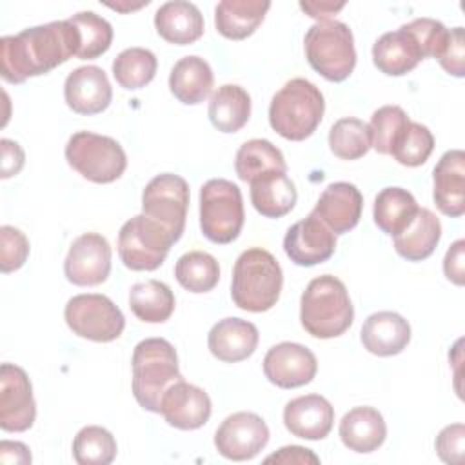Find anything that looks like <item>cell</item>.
I'll list each match as a JSON object with an SVG mask.
<instances>
[{
  "mask_svg": "<svg viewBox=\"0 0 465 465\" xmlns=\"http://www.w3.org/2000/svg\"><path fill=\"white\" fill-rule=\"evenodd\" d=\"M160 414L174 429L194 430L209 421L211 398L203 389L178 380L163 392Z\"/></svg>",
  "mask_w": 465,
  "mask_h": 465,
  "instance_id": "17",
  "label": "cell"
},
{
  "mask_svg": "<svg viewBox=\"0 0 465 465\" xmlns=\"http://www.w3.org/2000/svg\"><path fill=\"white\" fill-rule=\"evenodd\" d=\"M403 27L409 31V35L414 38L421 58H440V54L445 49L449 29L434 18H414L409 24H403Z\"/></svg>",
  "mask_w": 465,
  "mask_h": 465,
  "instance_id": "42",
  "label": "cell"
},
{
  "mask_svg": "<svg viewBox=\"0 0 465 465\" xmlns=\"http://www.w3.org/2000/svg\"><path fill=\"white\" fill-rule=\"evenodd\" d=\"M463 440H465V425L452 423L440 430L436 436V452L441 461L460 465L463 461Z\"/></svg>",
  "mask_w": 465,
  "mask_h": 465,
  "instance_id": "45",
  "label": "cell"
},
{
  "mask_svg": "<svg viewBox=\"0 0 465 465\" xmlns=\"http://www.w3.org/2000/svg\"><path fill=\"white\" fill-rule=\"evenodd\" d=\"M360 338L371 354L396 356L411 341V325L398 312L380 311L367 316L361 325Z\"/></svg>",
  "mask_w": 465,
  "mask_h": 465,
  "instance_id": "23",
  "label": "cell"
},
{
  "mask_svg": "<svg viewBox=\"0 0 465 465\" xmlns=\"http://www.w3.org/2000/svg\"><path fill=\"white\" fill-rule=\"evenodd\" d=\"M465 242L463 240H456L450 249L447 251L445 258H443V272L447 276V280H450L456 285H463L465 282Z\"/></svg>",
  "mask_w": 465,
  "mask_h": 465,
  "instance_id": "46",
  "label": "cell"
},
{
  "mask_svg": "<svg viewBox=\"0 0 465 465\" xmlns=\"http://www.w3.org/2000/svg\"><path fill=\"white\" fill-rule=\"evenodd\" d=\"M149 4V0H145V2H140V4H133V5H129V4H107L111 9H116V11H122V13H127V11H134V9H140V7H143V5H147Z\"/></svg>",
  "mask_w": 465,
  "mask_h": 465,
  "instance_id": "51",
  "label": "cell"
},
{
  "mask_svg": "<svg viewBox=\"0 0 465 465\" xmlns=\"http://www.w3.org/2000/svg\"><path fill=\"white\" fill-rule=\"evenodd\" d=\"M80 38V47L76 56L80 60H93L104 54L113 42V27L111 24L93 11H80L67 18Z\"/></svg>",
  "mask_w": 465,
  "mask_h": 465,
  "instance_id": "38",
  "label": "cell"
},
{
  "mask_svg": "<svg viewBox=\"0 0 465 465\" xmlns=\"http://www.w3.org/2000/svg\"><path fill=\"white\" fill-rule=\"evenodd\" d=\"M392 238L394 249L401 258L409 262H421L434 252L441 238L440 218L430 209L418 207L409 227Z\"/></svg>",
  "mask_w": 465,
  "mask_h": 465,
  "instance_id": "30",
  "label": "cell"
},
{
  "mask_svg": "<svg viewBox=\"0 0 465 465\" xmlns=\"http://www.w3.org/2000/svg\"><path fill=\"white\" fill-rule=\"evenodd\" d=\"M240 187L225 178L207 180L200 189V227L213 243H231L243 227Z\"/></svg>",
  "mask_w": 465,
  "mask_h": 465,
  "instance_id": "7",
  "label": "cell"
},
{
  "mask_svg": "<svg viewBox=\"0 0 465 465\" xmlns=\"http://www.w3.org/2000/svg\"><path fill=\"white\" fill-rule=\"evenodd\" d=\"M116 450L114 436L100 425L80 429L73 440V458L78 465H109Z\"/></svg>",
  "mask_w": 465,
  "mask_h": 465,
  "instance_id": "39",
  "label": "cell"
},
{
  "mask_svg": "<svg viewBox=\"0 0 465 465\" xmlns=\"http://www.w3.org/2000/svg\"><path fill=\"white\" fill-rule=\"evenodd\" d=\"M133 394L140 407L160 412L163 392L183 380L174 347L163 338H145L133 351Z\"/></svg>",
  "mask_w": 465,
  "mask_h": 465,
  "instance_id": "5",
  "label": "cell"
},
{
  "mask_svg": "<svg viewBox=\"0 0 465 465\" xmlns=\"http://www.w3.org/2000/svg\"><path fill=\"white\" fill-rule=\"evenodd\" d=\"M352 320L354 307L340 278L322 274L309 282L300 300V322L311 336L320 340L341 336Z\"/></svg>",
  "mask_w": 465,
  "mask_h": 465,
  "instance_id": "2",
  "label": "cell"
},
{
  "mask_svg": "<svg viewBox=\"0 0 465 465\" xmlns=\"http://www.w3.org/2000/svg\"><path fill=\"white\" fill-rule=\"evenodd\" d=\"M421 60L414 38L403 25L396 31L383 33L372 45V62L387 76H403Z\"/></svg>",
  "mask_w": 465,
  "mask_h": 465,
  "instance_id": "26",
  "label": "cell"
},
{
  "mask_svg": "<svg viewBox=\"0 0 465 465\" xmlns=\"http://www.w3.org/2000/svg\"><path fill=\"white\" fill-rule=\"evenodd\" d=\"M329 147L341 160H358L372 147L369 124L347 116L332 124L329 131Z\"/></svg>",
  "mask_w": 465,
  "mask_h": 465,
  "instance_id": "37",
  "label": "cell"
},
{
  "mask_svg": "<svg viewBox=\"0 0 465 465\" xmlns=\"http://www.w3.org/2000/svg\"><path fill=\"white\" fill-rule=\"evenodd\" d=\"M258 329L242 318H223L214 323L207 334V347L214 358L225 363H236L252 356L258 347Z\"/></svg>",
  "mask_w": 465,
  "mask_h": 465,
  "instance_id": "22",
  "label": "cell"
},
{
  "mask_svg": "<svg viewBox=\"0 0 465 465\" xmlns=\"http://www.w3.org/2000/svg\"><path fill=\"white\" fill-rule=\"evenodd\" d=\"M234 171L242 182H252L267 173H287V163L272 142L254 138L240 145L234 158Z\"/></svg>",
  "mask_w": 465,
  "mask_h": 465,
  "instance_id": "34",
  "label": "cell"
},
{
  "mask_svg": "<svg viewBox=\"0 0 465 465\" xmlns=\"http://www.w3.org/2000/svg\"><path fill=\"white\" fill-rule=\"evenodd\" d=\"M265 463H283V465L312 463V465H318L320 458L311 449H305V447H300V445H287V447L278 449L274 454L267 456Z\"/></svg>",
  "mask_w": 465,
  "mask_h": 465,
  "instance_id": "47",
  "label": "cell"
},
{
  "mask_svg": "<svg viewBox=\"0 0 465 465\" xmlns=\"http://www.w3.org/2000/svg\"><path fill=\"white\" fill-rule=\"evenodd\" d=\"M345 7V2H300V9L305 11V15H309L311 18H316L318 22H325L329 20L332 15H336L338 11H341Z\"/></svg>",
  "mask_w": 465,
  "mask_h": 465,
  "instance_id": "49",
  "label": "cell"
},
{
  "mask_svg": "<svg viewBox=\"0 0 465 465\" xmlns=\"http://www.w3.org/2000/svg\"><path fill=\"white\" fill-rule=\"evenodd\" d=\"M283 251L292 263L302 267H312L327 262L336 251V234L316 216L291 225L283 238Z\"/></svg>",
  "mask_w": 465,
  "mask_h": 465,
  "instance_id": "16",
  "label": "cell"
},
{
  "mask_svg": "<svg viewBox=\"0 0 465 465\" xmlns=\"http://www.w3.org/2000/svg\"><path fill=\"white\" fill-rule=\"evenodd\" d=\"M80 38L69 20L49 22L0 40V74L9 84L40 76L76 56Z\"/></svg>",
  "mask_w": 465,
  "mask_h": 465,
  "instance_id": "1",
  "label": "cell"
},
{
  "mask_svg": "<svg viewBox=\"0 0 465 465\" xmlns=\"http://www.w3.org/2000/svg\"><path fill=\"white\" fill-rule=\"evenodd\" d=\"M269 441V427L262 416L247 411L227 416L214 434L216 450L232 461H247Z\"/></svg>",
  "mask_w": 465,
  "mask_h": 465,
  "instance_id": "12",
  "label": "cell"
},
{
  "mask_svg": "<svg viewBox=\"0 0 465 465\" xmlns=\"http://www.w3.org/2000/svg\"><path fill=\"white\" fill-rule=\"evenodd\" d=\"M249 185L251 203L265 218H282L296 205L298 193L287 173H267Z\"/></svg>",
  "mask_w": 465,
  "mask_h": 465,
  "instance_id": "29",
  "label": "cell"
},
{
  "mask_svg": "<svg viewBox=\"0 0 465 465\" xmlns=\"http://www.w3.org/2000/svg\"><path fill=\"white\" fill-rule=\"evenodd\" d=\"M0 269L2 272H13L18 271L27 256H29V240L27 236L13 227V225H2L0 227Z\"/></svg>",
  "mask_w": 465,
  "mask_h": 465,
  "instance_id": "43",
  "label": "cell"
},
{
  "mask_svg": "<svg viewBox=\"0 0 465 465\" xmlns=\"http://www.w3.org/2000/svg\"><path fill=\"white\" fill-rule=\"evenodd\" d=\"M158 60L153 51L145 47L124 49L113 60V76L120 87L136 91L145 87L156 74Z\"/></svg>",
  "mask_w": 465,
  "mask_h": 465,
  "instance_id": "36",
  "label": "cell"
},
{
  "mask_svg": "<svg viewBox=\"0 0 465 465\" xmlns=\"http://www.w3.org/2000/svg\"><path fill=\"white\" fill-rule=\"evenodd\" d=\"M65 160L78 174L94 183H111L127 167L122 145L111 136L91 131H78L67 140Z\"/></svg>",
  "mask_w": 465,
  "mask_h": 465,
  "instance_id": "8",
  "label": "cell"
},
{
  "mask_svg": "<svg viewBox=\"0 0 465 465\" xmlns=\"http://www.w3.org/2000/svg\"><path fill=\"white\" fill-rule=\"evenodd\" d=\"M0 149H2V174L0 176L11 178V176L18 174L25 162V154H24V149L20 147V143H16L9 138H2Z\"/></svg>",
  "mask_w": 465,
  "mask_h": 465,
  "instance_id": "48",
  "label": "cell"
},
{
  "mask_svg": "<svg viewBox=\"0 0 465 465\" xmlns=\"http://www.w3.org/2000/svg\"><path fill=\"white\" fill-rule=\"evenodd\" d=\"M36 403L25 371L15 363L0 367V427L7 432H24L33 427Z\"/></svg>",
  "mask_w": 465,
  "mask_h": 465,
  "instance_id": "13",
  "label": "cell"
},
{
  "mask_svg": "<svg viewBox=\"0 0 465 465\" xmlns=\"http://www.w3.org/2000/svg\"><path fill=\"white\" fill-rule=\"evenodd\" d=\"M303 47L309 65L329 82H343L354 71V38L343 22H316L307 29Z\"/></svg>",
  "mask_w": 465,
  "mask_h": 465,
  "instance_id": "6",
  "label": "cell"
},
{
  "mask_svg": "<svg viewBox=\"0 0 465 465\" xmlns=\"http://www.w3.org/2000/svg\"><path fill=\"white\" fill-rule=\"evenodd\" d=\"M64 98L67 107L78 114H98L109 107L113 89L102 67L82 65L67 74Z\"/></svg>",
  "mask_w": 465,
  "mask_h": 465,
  "instance_id": "18",
  "label": "cell"
},
{
  "mask_svg": "<svg viewBox=\"0 0 465 465\" xmlns=\"http://www.w3.org/2000/svg\"><path fill=\"white\" fill-rule=\"evenodd\" d=\"M363 196L354 183L334 182L320 194L312 214H316L334 234L354 229L361 218Z\"/></svg>",
  "mask_w": 465,
  "mask_h": 465,
  "instance_id": "19",
  "label": "cell"
},
{
  "mask_svg": "<svg viewBox=\"0 0 465 465\" xmlns=\"http://www.w3.org/2000/svg\"><path fill=\"white\" fill-rule=\"evenodd\" d=\"M174 294L171 287L158 280H145L129 289V309L145 323H163L174 312Z\"/></svg>",
  "mask_w": 465,
  "mask_h": 465,
  "instance_id": "33",
  "label": "cell"
},
{
  "mask_svg": "<svg viewBox=\"0 0 465 465\" xmlns=\"http://www.w3.org/2000/svg\"><path fill=\"white\" fill-rule=\"evenodd\" d=\"M203 15L193 2H165L154 13L156 33L174 45L194 44L203 35Z\"/></svg>",
  "mask_w": 465,
  "mask_h": 465,
  "instance_id": "25",
  "label": "cell"
},
{
  "mask_svg": "<svg viewBox=\"0 0 465 465\" xmlns=\"http://www.w3.org/2000/svg\"><path fill=\"white\" fill-rule=\"evenodd\" d=\"M111 245L98 232H84L73 240L64 262L65 278L78 287L100 285L111 272Z\"/></svg>",
  "mask_w": 465,
  "mask_h": 465,
  "instance_id": "14",
  "label": "cell"
},
{
  "mask_svg": "<svg viewBox=\"0 0 465 465\" xmlns=\"http://www.w3.org/2000/svg\"><path fill=\"white\" fill-rule=\"evenodd\" d=\"M409 122L407 113L400 105H383L376 109L369 124L372 149H376L380 154H391L396 138Z\"/></svg>",
  "mask_w": 465,
  "mask_h": 465,
  "instance_id": "41",
  "label": "cell"
},
{
  "mask_svg": "<svg viewBox=\"0 0 465 465\" xmlns=\"http://www.w3.org/2000/svg\"><path fill=\"white\" fill-rule=\"evenodd\" d=\"M283 274L278 260L262 247L243 251L232 267L231 298L249 312H265L280 300Z\"/></svg>",
  "mask_w": 465,
  "mask_h": 465,
  "instance_id": "3",
  "label": "cell"
},
{
  "mask_svg": "<svg viewBox=\"0 0 465 465\" xmlns=\"http://www.w3.org/2000/svg\"><path fill=\"white\" fill-rule=\"evenodd\" d=\"M432 198L440 213L458 218L465 213V153L450 149L441 154L432 171Z\"/></svg>",
  "mask_w": 465,
  "mask_h": 465,
  "instance_id": "21",
  "label": "cell"
},
{
  "mask_svg": "<svg viewBox=\"0 0 465 465\" xmlns=\"http://www.w3.org/2000/svg\"><path fill=\"white\" fill-rule=\"evenodd\" d=\"M418 213L414 196L403 187H385L374 198V223L389 236H396L409 227Z\"/></svg>",
  "mask_w": 465,
  "mask_h": 465,
  "instance_id": "32",
  "label": "cell"
},
{
  "mask_svg": "<svg viewBox=\"0 0 465 465\" xmlns=\"http://www.w3.org/2000/svg\"><path fill=\"white\" fill-rule=\"evenodd\" d=\"M189 209V183L173 173L154 176L142 193V214L169 231L174 242L185 229Z\"/></svg>",
  "mask_w": 465,
  "mask_h": 465,
  "instance_id": "11",
  "label": "cell"
},
{
  "mask_svg": "<svg viewBox=\"0 0 465 465\" xmlns=\"http://www.w3.org/2000/svg\"><path fill=\"white\" fill-rule=\"evenodd\" d=\"M341 443L358 454L378 450L387 438V425L381 412L369 405L352 407L340 421Z\"/></svg>",
  "mask_w": 465,
  "mask_h": 465,
  "instance_id": "24",
  "label": "cell"
},
{
  "mask_svg": "<svg viewBox=\"0 0 465 465\" xmlns=\"http://www.w3.org/2000/svg\"><path fill=\"white\" fill-rule=\"evenodd\" d=\"M213 69L196 54L180 58L169 74V89L174 98L185 105H196L203 102L213 89Z\"/></svg>",
  "mask_w": 465,
  "mask_h": 465,
  "instance_id": "28",
  "label": "cell"
},
{
  "mask_svg": "<svg viewBox=\"0 0 465 465\" xmlns=\"http://www.w3.org/2000/svg\"><path fill=\"white\" fill-rule=\"evenodd\" d=\"M173 243L176 242L169 231L145 214L133 216L118 232V254L122 263L131 271L158 269Z\"/></svg>",
  "mask_w": 465,
  "mask_h": 465,
  "instance_id": "9",
  "label": "cell"
},
{
  "mask_svg": "<svg viewBox=\"0 0 465 465\" xmlns=\"http://www.w3.org/2000/svg\"><path fill=\"white\" fill-rule=\"evenodd\" d=\"M440 65L452 76H465V31L463 27L449 29V38L443 53L438 58Z\"/></svg>",
  "mask_w": 465,
  "mask_h": 465,
  "instance_id": "44",
  "label": "cell"
},
{
  "mask_svg": "<svg viewBox=\"0 0 465 465\" xmlns=\"http://www.w3.org/2000/svg\"><path fill=\"white\" fill-rule=\"evenodd\" d=\"M178 283L194 294L209 292L220 280V265L216 258L203 251H189L182 254L174 265Z\"/></svg>",
  "mask_w": 465,
  "mask_h": 465,
  "instance_id": "35",
  "label": "cell"
},
{
  "mask_svg": "<svg viewBox=\"0 0 465 465\" xmlns=\"http://www.w3.org/2000/svg\"><path fill=\"white\" fill-rule=\"evenodd\" d=\"M432 149L434 136L429 131V127L418 122H409L396 138L391 154L398 163L405 167H418L429 160Z\"/></svg>",
  "mask_w": 465,
  "mask_h": 465,
  "instance_id": "40",
  "label": "cell"
},
{
  "mask_svg": "<svg viewBox=\"0 0 465 465\" xmlns=\"http://www.w3.org/2000/svg\"><path fill=\"white\" fill-rule=\"evenodd\" d=\"M64 318L73 334L107 343L124 332L125 318L122 311L104 294H76L64 309Z\"/></svg>",
  "mask_w": 465,
  "mask_h": 465,
  "instance_id": "10",
  "label": "cell"
},
{
  "mask_svg": "<svg viewBox=\"0 0 465 465\" xmlns=\"http://www.w3.org/2000/svg\"><path fill=\"white\" fill-rule=\"evenodd\" d=\"M0 461L2 463H31V452L27 445L20 441H7L0 443Z\"/></svg>",
  "mask_w": 465,
  "mask_h": 465,
  "instance_id": "50",
  "label": "cell"
},
{
  "mask_svg": "<svg viewBox=\"0 0 465 465\" xmlns=\"http://www.w3.org/2000/svg\"><path fill=\"white\" fill-rule=\"evenodd\" d=\"M285 429L303 440H323L334 423V407L320 394H305L283 407Z\"/></svg>",
  "mask_w": 465,
  "mask_h": 465,
  "instance_id": "20",
  "label": "cell"
},
{
  "mask_svg": "<svg viewBox=\"0 0 465 465\" xmlns=\"http://www.w3.org/2000/svg\"><path fill=\"white\" fill-rule=\"evenodd\" d=\"M207 113L214 129L236 133L249 122L251 96L236 84H223L211 94Z\"/></svg>",
  "mask_w": 465,
  "mask_h": 465,
  "instance_id": "31",
  "label": "cell"
},
{
  "mask_svg": "<svg viewBox=\"0 0 465 465\" xmlns=\"http://www.w3.org/2000/svg\"><path fill=\"white\" fill-rule=\"evenodd\" d=\"M323 111L322 91L305 78H292L272 96L269 124L282 138L302 142L316 131Z\"/></svg>",
  "mask_w": 465,
  "mask_h": 465,
  "instance_id": "4",
  "label": "cell"
},
{
  "mask_svg": "<svg viewBox=\"0 0 465 465\" xmlns=\"http://www.w3.org/2000/svg\"><path fill=\"white\" fill-rule=\"evenodd\" d=\"M318 371L316 356L311 349L294 341L272 345L263 358L265 378L280 389H296L312 381Z\"/></svg>",
  "mask_w": 465,
  "mask_h": 465,
  "instance_id": "15",
  "label": "cell"
},
{
  "mask_svg": "<svg viewBox=\"0 0 465 465\" xmlns=\"http://www.w3.org/2000/svg\"><path fill=\"white\" fill-rule=\"evenodd\" d=\"M269 7L267 0H222L214 9L216 31L229 40H243L258 29Z\"/></svg>",
  "mask_w": 465,
  "mask_h": 465,
  "instance_id": "27",
  "label": "cell"
}]
</instances>
